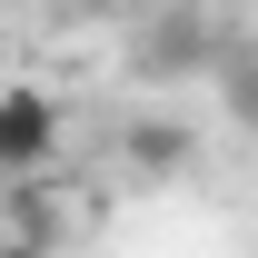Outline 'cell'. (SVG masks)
Returning a JSON list of instances; mask_svg holds the SVG:
<instances>
[{"instance_id": "7a4b0ae2", "label": "cell", "mask_w": 258, "mask_h": 258, "mask_svg": "<svg viewBox=\"0 0 258 258\" xmlns=\"http://www.w3.org/2000/svg\"><path fill=\"white\" fill-rule=\"evenodd\" d=\"M60 159V99L30 80H0V179H40Z\"/></svg>"}, {"instance_id": "6da1fadb", "label": "cell", "mask_w": 258, "mask_h": 258, "mask_svg": "<svg viewBox=\"0 0 258 258\" xmlns=\"http://www.w3.org/2000/svg\"><path fill=\"white\" fill-rule=\"evenodd\" d=\"M219 50H228V40L209 30L199 0H159V10L139 20V50H129V60H139V80H209Z\"/></svg>"}, {"instance_id": "3957f363", "label": "cell", "mask_w": 258, "mask_h": 258, "mask_svg": "<svg viewBox=\"0 0 258 258\" xmlns=\"http://www.w3.org/2000/svg\"><path fill=\"white\" fill-rule=\"evenodd\" d=\"M189 149H199V139H189L179 119H129V129H119V159L139 169V179H179Z\"/></svg>"}, {"instance_id": "5b68a950", "label": "cell", "mask_w": 258, "mask_h": 258, "mask_svg": "<svg viewBox=\"0 0 258 258\" xmlns=\"http://www.w3.org/2000/svg\"><path fill=\"white\" fill-rule=\"evenodd\" d=\"M0 258H50V238H0Z\"/></svg>"}, {"instance_id": "277c9868", "label": "cell", "mask_w": 258, "mask_h": 258, "mask_svg": "<svg viewBox=\"0 0 258 258\" xmlns=\"http://www.w3.org/2000/svg\"><path fill=\"white\" fill-rule=\"evenodd\" d=\"M209 80H219V109H228V119H238V129H258V50H248V40H228Z\"/></svg>"}]
</instances>
